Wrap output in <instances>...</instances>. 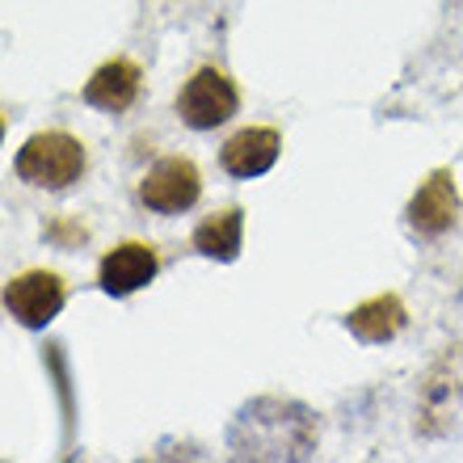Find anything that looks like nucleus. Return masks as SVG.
I'll return each mask as SVG.
<instances>
[{"mask_svg":"<svg viewBox=\"0 0 463 463\" xmlns=\"http://www.w3.org/2000/svg\"><path fill=\"white\" fill-rule=\"evenodd\" d=\"M203 198V169L194 165V156H160L152 169L139 177V203L152 215H182Z\"/></svg>","mask_w":463,"mask_h":463,"instance_id":"20e7f679","label":"nucleus"},{"mask_svg":"<svg viewBox=\"0 0 463 463\" xmlns=\"http://www.w3.org/2000/svg\"><path fill=\"white\" fill-rule=\"evenodd\" d=\"M404 325H409V307H404L401 295H392V291L371 295V299H363V304L345 317V329H350L363 345L392 342V337L404 333Z\"/></svg>","mask_w":463,"mask_h":463,"instance_id":"1a4fd4ad","label":"nucleus"},{"mask_svg":"<svg viewBox=\"0 0 463 463\" xmlns=\"http://www.w3.org/2000/svg\"><path fill=\"white\" fill-rule=\"evenodd\" d=\"M160 274V249L152 241H118L114 249H106V257L98 261V287L114 299L144 291L147 282Z\"/></svg>","mask_w":463,"mask_h":463,"instance_id":"423d86ee","label":"nucleus"},{"mask_svg":"<svg viewBox=\"0 0 463 463\" xmlns=\"http://www.w3.org/2000/svg\"><path fill=\"white\" fill-rule=\"evenodd\" d=\"M68 304V282L60 269H22L5 282V312L25 329H47Z\"/></svg>","mask_w":463,"mask_h":463,"instance_id":"7ed1b4c3","label":"nucleus"},{"mask_svg":"<svg viewBox=\"0 0 463 463\" xmlns=\"http://www.w3.org/2000/svg\"><path fill=\"white\" fill-rule=\"evenodd\" d=\"M13 173H17V182L34 185V190L60 194V190H72L76 182H85L89 147L85 139H76L72 131H60V127L55 131H34L17 147Z\"/></svg>","mask_w":463,"mask_h":463,"instance_id":"f257e3e1","label":"nucleus"},{"mask_svg":"<svg viewBox=\"0 0 463 463\" xmlns=\"http://www.w3.org/2000/svg\"><path fill=\"white\" fill-rule=\"evenodd\" d=\"M282 156V135L279 127H241L232 131L220 147V169L236 182H253L266 177Z\"/></svg>","mask_w":463,"mask_h":463,"instance_id":"0eeeda50","label":"nucleus"},{"mask_svg":"<svg viewBox=\"0 0 463 463\" xmlns=\"http://www.w3.org/2000/svg\"><path fill=\"white\" fill-rule=\"evenodd\" d=\"M459 185H455V173L451 169H434L426 182L413 190L409 207H404V223L417 232V236H447V232L459 223Z\"/></svg>","mask_w":463,"mask_h":463,"instance_id":"39448f33","label":"nucleus"},{"mask_svg":"<svg viewBox=\"0 0 463 463\" xmlns=\"http://www.w3.org/2000/svg\"><path fill=\"white\" fill-rule=\"evenodd\" d=\"M190 244H194V253L211 257V261H236L244 249V207L228 203V207L203 215Z\"/></svg>","mask_w":463,"mask_h":463,"instance_id":"9d476101","label":"nucleus"},{"mask_svg":"<svg viewBox=\"0 0 463 463\" xmlns=\"http://www.w3.org/2000/svg\"><path fill=\"white\" fill-rule=\"evenodd\" d=\"M173 114L190 127V131H215L223 122L241 114V89L223 68L215 63H198L194 72L182 80L177 98H173Z\"/></svg>","mask_w":463,"mask_h":463,"instance_id":"f03ea898","label":"nucleus"},{"mask_svg":"<svg viewBox=\"0 0 463 463\" xmlns=\"http://www.w3.org/2000/svg\"><path fill=\"white\" fill-rule=\"evenodd\" d=\"M144 93V68L131 55H114V60L98 63L93 76L85 80V106L101 114H127Z\"/></svg>","mask_w":463,"mask_h":463,"instance_id":"6e6552de","label":"nucleus"}]
</instances>
